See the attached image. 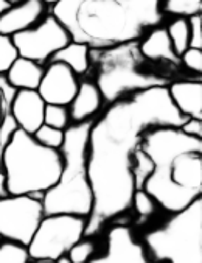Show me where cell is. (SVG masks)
<instances>
[{
    "mask_svg": "<svg viewBox=\"0 0 202 263\" xmlns=\"http://www.w3.org/2000/svg\"><path fill=\"white\" fill-rule=\"evenodd\" d=\"M92 122L72 123L66 129L59 149L63 170L56 184L44 193V215L69 214L83 218L90 215L93 196L87 176V140Z\"/></svg>",
    "mask_w": 202,
    "mask_h": 263,
    "instance_id": "cell-6",
    "label": "cell"
},
{
    "mask_svg": "<svg viewBox=\"0 0 202 263\" xmlns=\"http://www.w3.org/2000/svg\"><path fill=\"white\" fill-rule=\"evenodd\" d=\"M5 195H8V193L5 189V175L2 170V148H0V196H5Z\"/></svg>",
    "mask_w": 202,
    "mask_h": 263,
    "instance_id": "cell-32",
    "label": "cell"
},
{
    "mask_svg": "<svg viewBox=\"0 0 202 263\" xmlns=\"http://www.w3.org/2000/svg\"><path fill=\"white\" fill-rule=\"evenodd\" d=\"M89 263H153L142 241L135 240L128 224H114L108 232L106 252Z\"/></svg>",
    "mask_w": 202,
    "mask_h": 263,
    "instance_id": "cell-11",
    "label": "cell"
},
{
    "mask_svg": "<svg viewBox=\"0 0 202 263\" xmlns=\"http://www.w3.org/2000/svg\"><path fill=\"white\" fill-rule=\"evenodd\" d=\"M17 57L19 53L11 36L0 33V75H5L8 72Z\"/></svg>",
    "mask_w": 202,
    "mask_h": 263,
    "instance_id": "cell-27",
    "label": "cell"
},
{
    "mask_svg": "<svg viewBox=\"0 0 202 263\" xmlns=\"http://www.w3.org/2000/svg\"><path fill=\"white\" fill-rule=\"evenodd\" d=\"M95 251H96L95 243L86 237V238H81L78 243H75L67 252V255L73 263H89L93 258Z\"/></svg>",
    "mask_w": 202,
    "mask_h": 263,
    "instance_id": "cell-28",
    "label": "cell"
},
{
    "mask_svg": "<svg viewBox=\"0 0 202 263\" xmlns=\"http://www.w3.org/2000/svg\"><path fill=\"white\" fill-rule=\"evenodd\" d=\"M48 63H63L78 77H87L90 70V48L83 42L70 41L66 47L58 50Z\"/></svg>",
    "mask_w": 202,
    "mask_h": 263,
    "instance_id": "cell-19",
    "label": "cell"
},
{
    "mask_svg": "<svg viewBox=\"0 0 202 263\" xmlns=\"http://www.w3.org/2000/svg\"><path fill=\"white\" fill-rule=\"evenodd\" d=\"M2 240H4V238H2V237H0V241H2Z\"/></svg>",
    "mask_w": 202,
    "mask_h": 263,
    "instance_id": "cell-40",
    "label": "cell"
},
{
    "mask_svg": "<svg viewBox=\"0 0 202 263\" xmlns=\"http://www.w3.org/2000/svg\"><path fill=\"white\" fill-rule=\"evenodd\" d=\"M11 39L19 57L42 66L72 41L67 28L52 13H48L37 25L11 36Z\"/></svg>",
    "mask_w": 202,
    "mask_h": 263,
    "instance_id": "cell-10",
    "label": "cell"
},
{
    "mask_svg": "<svg viewBox=\"0 0 202 263\" xmlns=\"http://www.w3.org/2000/svg\"><path fill=\"white\" fill-rule=\"evenodd\" d=\"M78 86L79 78L69 66L63 63H47L37 92L47 104L69 106L76 95Z\"/></svg>",
    "mask_w": 202,
    "mask_h": 263,
    "instance_id": "cell-12",
    "label": "cell"
},
{
    "mask_svg": "<svg viewBox=\"0 0 202 263\" xmlns=\"http://www.w3.org/2000/svg\"><path fill=\"white\" fill-rule=\"evenodd\" d=\"M180 131L190 137L202 139V120L200 119H187L180 126Z\"/></svg>",
    "mask_w": 202,
    "mask_h": 263,
    "instance_id": "cell-31",
    "label": "cell"
},
{
    "mask_svg": "<svg viewBox=\"0 0 202 263\" xmlns=\"http://www.w3.org/2000/svg\"><path fill=\"white\" fill-rule=\"evenodd\" d=\"M48 13L50 7H47L42 0H22L13 4L0 14V33L14 36L37 25Z\"/></svg>",
    "mask_w": 202,
    "mask_h": 263,
    "instance_id": "cell-13",
    "label": "cell"
},
{
    "mask_svg": "<svg viewBox=\"0 0 202 263\" xmlns=\"http://www.w3.org/2000/svg\"><path fill=\"white\" fill-rule=\"evenodd\" d=\"M168 95L176 109L187 119L202 120V83L200 78H184L173 81Z\"/></svg>",
    "mask_w": 202,
    "mask_h": 263,
    "instance_id": "cell-17",
    "label": "cell"
},
{
    "mask_svg": "<svg viewBox=\"0 0 202 263\" xmlns=\"http://www.w3.org/2000/svg\"><path fill=\"white\" fill-rule=\"evenodd\" d=\"M2 170L8 195H30L42 201L61 175L63 154L17 129L2 149Z\"/></svg>",
    "mask_w": 202,
    "mask_h": 263,
    "instance_id": "cell-5",
    "label": "cell"
},
{
    "mask_svg": "<svg viewBox=\"0 0 202 263\" xmlns=\"http://www.w3.org/2000/svg\"><path fill=\"white\" fill-rule=\"evenodd\" d=\"M50 13L89 48L140 41L165 21L160 0H61Z\"/></svg>",
    "mask_w": 202,
    "mask_h": 263,
    "instance_id": "cell-2",
    "label": "cell"
},
{
    "mask_svg": "<svg viewBox=\"0 0 202 263\" xmlns=\"http://www.w3.org/2000/svg\"><path fill=\"white\" fill-rule=\"evenodd\" d=\"M190 27V47L202 50V13L187 17Z\"/></svg>",
    "mask_w": 202,
    "mask_h": 263,
    "instance_id": "cell-30",
    "label": "cell"
},
{
    "mask_svg": "<svg viewBox=\"0 0 202 263\" xmlns=\"http://www.w3.org/2000/svg\"><path fill=\"white\" fill-rule=\"evenodd\" d=\"M42 201L30 195L0 196V237L28 246L41 220Z\"/></svg>",
    "mask_w": 202,
    "mask_h": 263,
    "instance_id": "cell-9",
    "label": "cell"
},
{
    "mask_svg": "<svg viewBox=\"0 0 202 263\" xmlns=\"http://www.w3.org/2000/svg\"><path fill=\"white\" fill-rule=\"evenodd\" d=\"M47 103L42 100L37 90L21 89L16 92L11 104L13 117L19 126V129L34 134L36 129L44 125V112Z\"/></svg>",
    "mask_w": 202,
    "mask_h": 263,
    "instance_id": "cell-15",
    "label": "cell"
},
{
    "mask_svg": "<svg viewBox=\"0 0 202 263\" xmlns=\"http://www.w3.org/2000/svg\"><path fill=\"white\" fill-rule=\"evenodd\" d=\"M30 254L27 246L16 241H0V263H30Z\"/></svg>",
    "mask_w": 202,
    "mask_h": 263,
    "instance_id": "cell-23",
    "label": "cell"
},
{
    "mask_svg": "<svg viewBox=\"0 0 202 263\" xmlns=\"http://www.w3.org/2000/svg\"><path fill=\"white\" fill-rule=\"evenodd\" d=\"M55 263H73V261H72V260L69 258V255L66 254V255H63V257H59V258H58V260H56Z\"/></svg>",
    "mask_w": 202,
    "mask_h": 263,
    "instance_id": "cell-33",
    "label": "cell"
},
{
    "mask_svg": "<svg viewBox=\"0 0 202 263\" xmlns=\"http://www.w3.org/2000/svg\"><path fill=\"white\" fill-rule=\"evenodd\" d=\"M138 48L142 51V55L149 61L176 69V70H185L180 64L179 57L173 50L165 25H157L154 28L148 30L145 36L138 41Z\"/></svg>",
    "mask_w": 202,
    "mask_h": 263,
    "instance_id": "cell-14",
    "label": "cell"
},
{
    "mask_svg": "<svg viewBox=\"0 0 202 263\" xmlns=\"http://www.w3.org/2000/svg\"><path fill=\"white\" fill-rule=\"evenodd\" d=\"M142 243L151 261L202 263V198L148 231Z\"/></svg>",
    "mask_w": 202,
    "mask_h": 263,
    "instance_id": "cell-7",
    "label": "cell"
},
{
    "mask_svg": "<svg viewBox=\"0 0 202 263\" xmlns=\"http://www.w3.org/2000/svg\"><path fill=\"white\" fill-rule=\"evenodd\" d=\"M185 120L167 87H151L106 104L89 131L87 176L93 204L84 237L96 235L131 209L135 192L134 153L143 134L157 126L179 128Z\"/></svg>",
    "mask_w": 202,
    "mask_h": 263,
    "instance_id": "cell-1",
    "label": "cell"
},
{
    "mask_svg": "<svg viewBox=\"0 0 202 263\" xmlns=\"http://www.w3.org/2000/svg\"><path fill=\"white\" fill-rule=\"evenodd\" d=\"M7 2H8L10 5H13V4H17V2H22V0H7Z\"/></svg>",
    "mask_w": 202,
    "mask_h": 263,
    "instance_id": "cell-36",
    "label": "cell"
},
{
    "mask_svg": "<svg viewBox=\"0 0 202 263\" xmlns=\"http://www.w3.org/2000/svg\"><path fill=\"white\" fill-rule=\"evenodd\" d=\"M8 7H10V4L7 2V0H0V14H2Z\"/></svg>",
    "mask_w": 202,
    "mask_h": 263,
    "instance_id": "cell-34",
    "label": "cell"
},
{
    "mask_svg": "<svg viewBox=\"0 0 202 263\" xmlns=\"http://www.w3.org/2000/svg\"><path fill=\"white\" fill-rule=\"evenodd\" d=\"M167 33L171 41L173 50L176 55L180 57L184 51L190 47V27L187 17H173L167 25Z\"/></svg>",
    "mask_w": 202,
    "mask_h": 263,
    "instance_id": "cell-20",
    "label": "cell"
},
{
    "mask_svg": "<svg viewBox=\"0 0 202 263\" xmlns=\"http://www.w3.org/2000/svg\"><path fill=\"white\" fill-rule=\"evenodd\" d=\"M179 60H180L182 67L188 73H191L194 77H200V73H202V50L200 48L188 47L179 57Z\"/></svg>",
    "mask_w": 202,
    "mask_h": 263,
    "instance_id": "cell-29",
    "label": "cell"
},
{
    "mask_svg": "<svg viewBox=\"0 0 202 263\" xmlns=\"http://www.w3.org/2000/svg\"><path fill=\"white\" fill-rule=\"evenodd\" d=\"M157 205H159V204L154 201V198L151 196L149 193H146L143 189L134 192L131 207H134V210H135V214H137L140 223H143V221H146L148 218L153 217V215L156 214Z\"/></svg>",
    "mask_w": 202,
    "mask_h": 263,
    "instance_id": "cell-24",
    "label": "cell"
},
{
    "mask_svg": "<svg viewBox=\"0 0 202 263\" xmlns=\"http://www.w3.org/2000/svg\"><path fill=\"white\" fill-rule=\"evenodd\" d=\"M44 69L45 66L37 64L31 60L17 57L16 61L11 64V67L8 69V72L5 73L8 83L21 90V89H27V90H37L42 75H44Z\"/></svg>",
    "mask_w": 202,
    "mask_h": 263,
    "instance_id": "cell-18",
    "label": "cell"
},
{
    "mask_svg": "<svg viewBox=\"0 0 202 263\" xmlns=\"http://www.w3.org/2000/svg\"><path fill=\"white\" fill-rule=\"evenodd\" d=\"M44 123L58 129L66 131L72 125L69 106H59V104H47L44 112Z\"/></svg>",
    "mask_w": 202,
    "mask_h": 263,
    "instance_id": "cell-25",
    "label": "cell"
},
{
    "mask_svg": "<svg viewBox=\"0 0 202 263\" xmlns=\"http://www.w3.org/2000/svg\"><path fill=\"white\" fill-rule=\"evenodd\" d=\"M156 263H167V261H156Z\"/></svg>",
    "mask_w": 202,
    "mask_h": 263,
    "instance_id": "cell-39",
    "label": "cell"
},
{
    "mask_svg": "<svg viewBox=\"0 0 202 263\" xmlns=\"http://www.w3.org/2000/svg\"><path fill=\"white\" fill-rule=\"evenodd\" d=\"M105 104L106 103L103 100V95H101L93 80L86 78L79 81L76 95L69 104L72 123H84L95 120L101 114V111L105 109Z\"/></svg>",
    "mask_w": 202,
    "mask_h": 263,
    "instance_id": "cell-16",
    "label": "cell"
},
{
    "mask_svg": "<svg viewBox=\"0 0 202 263\" xmlns=\"http://www.w3.org/2000/svg\"><path fill=\"white\" fill-rule=\"evenodd\" d=\"M86 218L53 214L44 215L27 249L30 260L42 263H55L59 257L66 255L70 248L84 238Z\"/></svg>",
    "mask_w": 202,
    "mask_h": 263,
    "instance_id": "cell-8",
    "label": "cell"
},
{
    "mask_svg": "<svg viewBox=\"0 0 202 263\" xmlns=\"http://www.w3.org/2000/svg\"><path fill=\"white\" fill-rule=\"evenodd\" d=\"M33 137L44 146L47 148H53V149H61L64 139H66V131L48 126V125H41L36 133L33 134Z\"/></svg>",
    "mask_w": 202,
    "mask_h": 263,
    "instance_id": "cell-26",
    "label": "cell"
},
{
    "mask_svg": "<svg viewBox=\"0 0 202 263\" xmlns=\"http://www.w3.org/2000/svg\"><path fill=\"white\" fill-rule=\"evenodd\" d=\"M187 70H176L146 60L138 41L106 48H90L87 78L98 86L106 104L151 87H168L176 80L188 78Z\"/></svg>",
    "mask_w": 202,
    "mask_h": 263,
    "instance_id": "cell-4",
    "label": "cell"
},
{
    "mask_svg": "<svg viewBox=\"0 0 202 263\" xmlns=\"http://www.w3.org/2000/svg\"><path fill=\"white\" fill-rule=\"evenodd\" d=\"M0 117H2V93H0Z\"/></svg>",
    "mask_w": 202,
    "mask_h": 263,
    "instance_id": "cell-37",
    "label": "cell"
},
{
    "mask_svg": "<svg viewBox=\"0 0 202 263\" xmlns=\"http://www.w3.org/2000/svg\"><path fill=\"white\" fill-rule=\"evenodd\" d=\"M164 16L190 17L202 13V0H160Z\"/></svg>",
    "mask_w": 202,
    "mask_h": 263,
    "instance_id": "cell-21",
    "label": "cell"
},
{
    "mask_svg": "<svg viewBox=\"0 0 202 263\" xmlns=\"http://www.w3.org/2000/svg\"><path fill=\"white\" fill-rule=\"evenodd\" d=\"M154 170V164L149 159L148 154L138 146L134 153V162H132V176H134V184L135 190L143 189L146 179L151 176Z\"/></svg>",
    "mask_w": 202,
    "mask_h": 263,
    "instance_id": "cell-22",
    "label": "cell"
},
{
    "mask_svg": "<svg viewBox=\"0 0 202 263\" xmlns=\"http://www.w3.org/2000/svg\"><path fill=\"white\" fill-rule=\"evenodd\" d=\"M30 263H42V261H33V260H31Z\"/></svg>",
    "mask_w": 202,
    "mask_h": 263,
    "instance_id": "cell-38",
    "label": "cell"
},
{
    "mask_svg": "<svg viewBox=\"0 0 202 263\" xmlns=\"http://www.w3.org/2000/svg\"><path fill=\"white\" fill-rule=\"evenodd\" d=\"M140 148L154 164L143 190L174 214L202 193V139L190 137L176 126L148 129Z\"/></svg>",
    "mask_w": 202,
    "mask_h": 263,
    "instance_id": "cell-3",
    "label": "cell"
},
{
    "mask_svg": "<svg viewBox=\"0 0 202 263\" xmlns=\"http://www.w3.org/2000/svg\"><path fill=\"white\" fill-rule=\"evenodd\" d=\"M42 2L47 5V7H50V8H52V7H55L58 2H61V0H42Z\"/></svg>",
    "mask_w": 202,
    "mask_h": 263,
    "instance_id": "cell-35",
    "label": "cell"
}]
</instances>
